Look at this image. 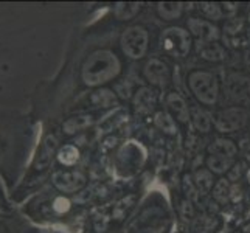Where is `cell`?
<instances>
[{"label": "cell", "instance_id": "cell-1", "mask_svg": "<svg viewBox=\"0 0 250 233\" xmlns=\"http://www.w3.org/2000/svg\"><path fill=\"white\" fill-rule=\"evenodd\" d=\"M120 72H122V64L115 53L109 50H97L84 61L81 78L87 85L97 87L112 81Z\"/></svg>", "mask_w": 250, "mask_h": 233}, {"label": "cell", "instance_id": "cell-2", "mask_svg": "<svg viewBox=\"0 0 250 233\" xmlns=\"http://www.w3.org/2000/svg\"><path fill=\"white\" fill-rule=\"evenodd\" d=\"M188 84H189V89H191L193 95L202 103V105L211 106L218 101L219 87H218L216 78H214L211 73L196 70L193 73H189Z\"/></svg>", "mask_w": 250, "mask_h": 233}, {"label": "cell", "instance_id": "cell-3", "mask_svg": "<svg viewBox=\"0 0 250 233\" xmlns=\"http://www.w3.org/2000/svg\"><path fill=\"white\" fill-rule=\"evenodd\" d=\"M160 45L171 56L185 58L191 50V36L184 28L171 27L163 30L160 36Z\"/></svg>", "mask_w": 250, "mask_h": 233}, {"label": "cell", "instance_id": "cell-4", "mask_svg": "<svg viewBox=\"0 0 250 233\" xmlns=\"http://www.w3.org/2000/svg\"><path fill=\"white\" fill-rule=\"evenodd\" d=\"M148 31H146L143 27H135L127 28L123 34H122V50L123 53L131 58V59H140L145 53H146V48H148Z\"/></svg>", "mask_w": 250, "mask_h": 233}, {"label": "cell", "instance_id": "cell-5", "mask_svg": "<svg viewBox=\"0 0 250 233\" xmlns=\"http://www.w3.org/2000/svg\"><path fill=\"white\" fill-rule=\"evenodd\" d=\"M51 182L61 193L73 194L87 184V177L80 169H58L51 176Z\"/></svg>", "mask_w": 250, "mask_h": 233}, {"label": "cell", "instance_id": "cell-6", "mask_svg": "<svg viewBox=\"0 0 250 233\" xmlns=\"http://www.w3.org/2000/svg\"><path fill=\"white\" fill-rule=\"evenodd\" d=\"M229 100L238 105H250V78L243 73H230L224 84Z\"/></svg>", "mask_w": 250, "mask_h": 233}, {"label": "cell", "instance_id": "cell-7", "mask_svg": "<svg viewBox=\"0 0 250 233\" xmlns=\"http://www.w3.org/2000/svg\"><path fill=\"white\" fill-rule=\"evenodd\" d=\"M247 123V112L243 107H227L214 117V126L221 132H235Z\"/></svg>", "mask_w": 250, "mask_h": 233}, {"label": "cell", "instance_id": "cell-8", "mask_svg": "<svg viewBox=\"0 0 250 233\" xmlns=\"http://www.w3.org/2000/svg\"><path fill=\"white\" fill-rule=\"evenodd\" d=\"M58 149V140L55 135H47L44 142L41 143L38 154L34 155V162H33V168L36 171H45L51 162H53V157Z\"/></svg>", "mask_w": 250, "mask_h": 233}, {"label": "cell", "instance_id": "cell-9", "mask_svg": "<svg viewBox=\"0 0 250 233\" xmlns=\"http://www.w3.org/2000/svg\"><path fill=\"white\" fill-rule=\"evenodd\" d=\"M143 75L152 85H157V87H165L169 81V68L159 59H151L146 63Z\"/></svg>", "mask_w": 250, "mask_h": 233}, {"label": "cell", "instance_id": "cell-10", "mask_svg": "<svg viewBox=\"0 0 250 233\" xmlns=\"http://www.w3.org/2000/svg\"><path fill=\"white\" fill-rule=\"evenodd\" d=\"M188 30L201 42H216L219 39V30L208 21L197 19V17L188 19Z\"/></svg>", "mask_w": 250, "mask_h": 233}, {"label": "cell", "instance_id": "cell-11", "mask_svg": "<svg viewBox=\"0 0 250 233\" xmlns=\"http://www.w3.org/2000/svg\"><path fill=\"white\" fill-rule=\"evenodd\" d=\"M156 103H157L156 92H154L151 87H140L135 92L134 106H135L137 112H140V114H143V115L151 114L154 107H156Z\"/></svg>", "mask_w": 250, "mask_h": 233}, {"label": "cell", "instance_id": "cell-12", "mask_svg": "<svg viewBox=\"0 0 250 233\" xmlns=\"http://www.w3.org/2000/svg\"><path fill=\"white\" fill-rule=\"evenodd\" d=\"M167 106L172 114V117H176V120H179L180 123H187L188 120L191 118L189 117V109L187 106L185 100L176 92L169 93L167 97Z\"/></svg>", "mask_w": 250, "mask_h": 233}, {"label": "cell", "instance_id": "cell-13", "mask_svg": "<svg viewBox=\"0 0 250 233\" xmlns=\"http://www.w3.org/2000/svg\"><path fill=\"white\" fill-rule=\"evenodd\" d=\"M199 55L205 61L218 63L226 58V50L218 42H199Z\"/></svg>", "mask_w": 250, "mask_h": 233}, {"label": "cell", "instance_id": "cell-14", "mask_svg": "<svg viewBox=\"0 0 250 233\" xmlns=\"http://www.w3.org/2000/svg\"><path fill=\"white\" fill-rule=\"evenodd\" d=\"M90 101L95 107H115L118 106V98L114 90L98 89L90 95Z\"/></svg>", "mask_w": 250, "mask_h": 233}, {"label": "cell", "instance_id": "cell-15", "mask_svg": "<svg viewBox=\"0 0 250 233\" xmlns=\"http://www.w3.org/2000/svg\"><path fill=\"white\" fill-rule=\"evenodd\" d=\"M92 123H93L92 115H76L62 123V131L68 135H72V134L83 131L85 127H89Z\"/></svg>", "mask_w": 250, "mask_h": 233}, {"label": "cell", "instance_id": "cell-16", "mask_svg": "<svg viewBox=\"0 0 250 233\" xmlns=\"http://www.w3.org/2000/svg\"><path fill=\"white\" fill-rule=\"evenodd\" d=\"M208 152H210V155H226V157H233V155L238 152V148L231 140L218 139V140H214V143H211L208 146Z\"/></svg>", "mask_w": 250, "mask_h": 233}, {"label": "cell", "instance_id": "cell-17", "mask_svg": "<svg viewBox=\"0 0 250 233\" xmlns=\"http://www.w3.org/2000/svg\"><path fill=\"white\" fill-rule=\"evenodd\" d=\"M56 157L64 167H73L80 160V149L75 145H65L58 151Z\"/></svg>", "mask_w": 250, "mask_h": 233}, {"label": "cell", "instance_id": "cell-18", "mask_svg": "<svg viewBox=\"0 0 250 233\" xmlns=\"http://www.w3.org/2000/svg\"><path fill=\"white\" fill-rule=\"evenodd\" d=\"M233 157H226V155H210L208 160H207V165L213 172H226L230 169V167H233Z\"/></svg>", "mask_w": 250, "mask_h": 233}, {"label": "cell", "instance_id": "cell-19", "mask_svg": "<svg viewBox=\"0 0 250 233\" xmlns=\"http://www.w3.org/2000/svg\"><path fill=\"white\" fill-rule=\"evenodd\" d=\"M154 123H156V126L165 134L172 135V134L177 132V126H176L174 118H172L168 112H163V110L157 112L156 117H154Z\"/></svg>", "mask_w": 250, "mask_h": 233}, {"label": "cell", "instance_id": "cell-20", "mask_svg": "<svg viewBox=\"0 0 250 233\" xmlns=\"http://www.w3.org/2000/svg\"><path fill=\"white\" fill-rule=\"evenodd\" d=\"M191 120H193L194 127L199 132H208L210 131V127H211V117H210L208 112H205L204 109H199V107H194Z\"/></svg>", "mask_w": 250, "mask_h": 233}, {"label": "cell", "instance_id": "cell-21", "mask_svg": "<svg viewBox=\"0 0 250 233\" xmlns=\"http://www.w3.org/2000/svg\"><path fill=\"white\" fill-rule=\"evenodd\" d=\"M157 11L162 19L165 21H174L182 14V3L179 2H165L157 5Z\"/></svg>", "mask_w": 250, "mask_h": 233}, {"label": "cell", "instance_id": "cell-22", "mask_svg": "<svg viewBox=\"0 0 250 233\" xmlns=\"http://www.w3.org/2000/svg\"><path fill=\"white\" fill-rule=\"evenodd\" d=\"M194 185L197 188V191L205 194V193H208L211 187H213V176H211V172L210 171H207V169H199V171H196V174H194Z\"/></svg>", "mask_w": 250, "mask_h": 233}, {"label": "cell", "instance_id": "cell-23", "mask_svg": "<svg viewBox=\"0 0 250 233\" xmlns=\"http://www.w3.org/2000/svg\"><path fill=\"white\" fill-rule=\"evenodd\" d=\"M140 3H125V2H120L115 5V16L117 19L120 21H129L135 17V14L140 11Z\"/></svg>", "mask_w": 250, "mask_h": 233}, {"label": "cell", "instance_id": "cell-24", "mask_svg": "<svg viewBox=\"0 0 250 233\" xmlns=\"http://www.w3.org/2000/svg\"><path fill=\"white\" fill-rule=\"evenodd\" d=\"M126 118H127V110L123 107H117L110 115H107L103 120V126H104L107 131H112V129H115L122 125Z\"/></svg>", "mask_w": 250, "mask_h": 233}, {"label": "cell", "instance_id": "cell-25", "mask_svg": "<svg viewBox=\"0 0 250 233\" xmlns=\"http://www.w3.org/2000/svg\"><path fill=\"white\" fill-rule=\"evenodd\" d=\"M230 193H231V188L229 185V180H226V179L218 180V184L213 188V197L218 202H227L230 197Z\"/></svg>", "mask_w": 250, "mask_h": 233}, {"label": "cell", "instance_id": "cell-26", "mask_svg": "<svg viewBox=\"0 0 250 233\" xmlns=\"http://www.w3.org/2000/svg\"><path fill=\"white\" fill-rule=\"evenodd\" d=\"M201 10H202V13L208 17V19H211V21H219L221 17H222V11H221V6L219 5H216V3H202L201 5Z\"/></svg>", "mask_w": 250, "mask_h": 233}, {"label": "cell", "instance_id": "cell-27", "mask_svg": "<svg viewBox=\"0 0 250 233\" xmlns=\"http://www.w3.org/2000/svg\"><path fill=\"white\" fill-rule=\"evenodd\" d=\"M115 93L118 95L122 100H127L131 98V93H132V84L129 81H122L115 85Z\"/></svg>", "mask_w": 250, "mask_h": 233}, {"label": "cell", "instance_id": "cell-28", "mask_svg": "<svg viewBox=\"0 0 250 233\" xmlns=\"http://www.w3.org/2000/svg\"><path fill=\"white\" fill-rule=\"evenodd\" d=\"M243 28V21L241 19H231L226 23V27H224V30H226L227 33L230 34H236L239 33V30Z\"/></svg>", "mask_w": 250, "mask_h": 233}, {"label": "cell", "instance_id": "cell-29", "mask_svg": "<svg viewBox=\"0 0 250 233\" xmlns=\"http://www.w3.org/2000/svg\"><path fill=\"white\" fill-rule=\"evenodd\" d=\"M68 209H70V202H68L67 199H64V197H58V199L55 201V210L62 213V212H67Z\"/></svg>", "mask_w": 250, "mask_h": 233}, {"label": "cell", "instance_id": "cell-30", "mask_svg": "<svg viewBox=\"0 0 250 233\" xmlns=\"http://www.w3.org/2000/svg\"><path fill=\"white\" fill-rule=\"evenodd\" d=\"M180 210H182V214H184L185 219L193 216V205H191V202H189V201H184L182 205H180Z\"/></svg>", "mask_w": 250, "mask_h": 233}, {"label": "cell", "instance_id": "cell-31", "mask_svg": "<svg viewBox=\"0 0 250 233\" xmlns=\"http://www.w3.org/2000/svg\"><path fill=\"white\" fill-rule=\"evenodd\" d=\"M241 154H243L247 160H250V142L241 143Z\"/></svg>", "mask_w": 250, "mask_h": 233}, {"label": "cell", "instance_id": "cell-32", "mask_svg": "<svg viewBox=\"0 0 250 233\" xmlns=\"http://www.w3.org/2000/svg\"><path fill=\"white\" fill-rule=\"evenodd\" d=\"M244 61H246V65H247V68H249V70H250V50H247V51H246Z\"/></svg>", "mask_w": 250, "mask_h": 233}, {"label": "cell", "instance_id": "cell-33", "mask_svg": "<svg viewBox=\"0 0 250 233\" xmlns=\"http://www.w3.org/2000/svg\"><path fill=\"white\" fill-rule=\"evenodd\" d=\"M247 180H249V184H250V169H249V172H247Z\"/></svg>", "mask_w": 250, "mask_h": 233}, {"label": "cell", "instance_id": "cell-34", "mask_svg": "<svg viewBox=\"0 0 250 233\" xmlns=\"http://www.w3.org/2000/svg\"><path fill=\"white\" fill-rule=\"evenodd\" d=\"M0 160H2V148H0Z\"/></svg>", "mask_w": 250, "mask_h": 233}, {"label": "cell", "instance_id": "cell-35", "mask_svg": "<svg viewBox=\"0 0 250 233\" xmlns=\"http://www.w3.org/2000/svg\"><path fill=\"white\" fill-rule=\"evenodd\" d=\"M249 22H250V10H249Z\"/></svg>", "mask_w": 250, "mask_h": 233}, {"label": "cell", "instance_id": "cell-36", "mask_svg": "<svg viewBox=\"0 0 250 233\" xmlns=\"http://www.w3.org/2000/svg\"><path fill=\"white\" fill-rule=\"evenodd\" d=\"M0 233H3V230H2V227H0Z\"/></svg>", "mask_w": 250, "mask_h": 233}]
</instances>
